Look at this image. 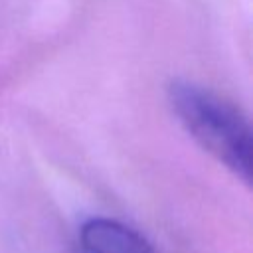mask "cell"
Instances as JSON below:
<instances>
[{
	"mask_svg": "<svg viewBox=\"0 0 253 253\" xmlns=\"http://www.w3.org/2000/svg\"><path fill=\"white\" fill-rule=\"evenodd\" d=\"M168 103L186 132L219 164L251 184V126L247 117L221 95L192 81H172Z\"/></svg>",
	"mask_w": 253,
	"mask_h": 253,
	"instance_id": "cell-1",
	"label": "cell"
},
{
	"mask_svg": "<svg viewBox=\"0 0 253 253\" xmlns=\"http://www.w3.org/2000/svg\"><path fill=\"white\" fill-rule=\"evenodd\" d=\"M77 253H156V249L142 233L119 219L91 217L79 229Z\"/></svg>",
	"mask_w": 253,
	"mask_h": 253,
	"instance_id": "cell-2",
	"label": "cell"
}]
</instances>
